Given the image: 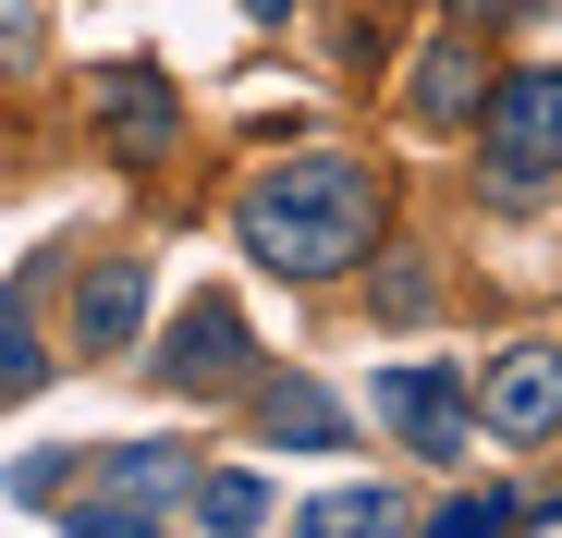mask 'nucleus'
Wrapping results in <instances>:
<instances>
[{"instance_id":"obj_12","label":"nucleus","mask_w":562,"mask_h":538,"mask_svg":"<svg viewBox=\"0 0 562 538\" xmlns=\"http://www.w3.org/2000/svg\"><path fill=\"white\" fill-rule=\"evenodd\" d=\"M49 380V355H37V330H25V294H0V404H25Z\"/></svg>"},{"instance_id":"obj_1","label":"nucleus","mask_w":562,"mask_h":538,"mask_svg":"<svg viewBox=\"0 0 562 538\" xmlns=\"http://www.w3.org/2000/svg\"><path fill=\"white\" fill-rule=\"evenodd\" d=\"M380 209H392L380 159H355V147H294V159H269L257 184L233 197V233H245L257 269H281V282H330V269L367 257Z\"/></svg>"},{"instance_id":"obj_9","label":"nucleus","mask_w":562,"mask_h":538,"mask_svg":"<svg viewBox=\"0 0 562 538\" xmlns=\"http://www.w3.org/2000/svg\"><path fill=\"white\" fill-rule=\"evenodd\" d=\"M416 123H477L490 111V74H477V37H440V49H416Z\"/></svg>"},{"instance_id":"obj_4","label":"nucleus","mask_w":562,"mask_h":538,"mask_svg":"<svg viewBox=\"0 0 562 538\" xmlns=\"http://www.w3.org/2000/svg\"><path fill=\"white\" fill-rule=\"evenodd\" d=\"M245 368H257V330H245L233 294H196V306L159 330V355H147V380H171V392H233Z\"/></svg>"},{"instance_id":"obj_8","label":"nucleus","mask_w":562,"mask_h":538,"mask_svg":"<svg viewBox=\"0 0 562 538\" xmlns=\"http://www.w3.org/2000/svg\"><path fill=\"white\" fill-rule=\"evenodd\" d=\"M135 330H147V257H99L74 282V343L86 355H123Z\"/></svg>"},{"instance_id":"obj_2","label":"nucleus","mask_w":562,"mask_h":538,"mask_svg":"<svg viewBox=\"0 0 562 538\" xmlns=\"http://www.w3.org/2000/svg\"><path fill=\"white\" fill-rule=\"evenodd\" d=\"M61 514H74V538L183 526V514H196V453H171V440H123V453H99V478H86Z\"/></svg>"},{"instance_id":"obj_5","label":"nucleus","mask_w":562,"mask_h":538,"mask_svg":"<svg viewBox=\"0 0 562 538\" xmlns=\"http://www.w3.org/2000/svg\"><path fill=\"white\" fill-rule=\"evenodd\" d=\"M86 111H99L111 159H171V135H183V99H171L159 61H99L86 74Z\"/></svg>"},{"instance_id":"obj_13","label":"nucleus","mask_w":562,"mask_h":538,"mask_svg":"<svg viewBox=\"0 0 562 538\" xmlns=\"http://www.w3.org/2000/svg\"><path fill=\"white\" fill-rule=\"evenodd\" d=\"M196 526L245 538V526H269V490H257V478H196Z\"/></svg>"},{"instance_id":"obj_7","label":"nucleus","mask_w":562,"mask_h":538,"mask_svg":"<svg viewBox=\"0 0 562 538\" xmlns=\"http://www.w3.org/2000/svg\"><path fill=\"white\" fill-rule=\"evenodd\" d=\"M380 416L416 440V453H464V440H477V392H464L452 368H392L380 380Z\"/></svg>"},{"instance_id":"obj_3","label":"nucleus","mask_w":562,"mask_h":538,"mask_svg":"<svg viewBox=\"0 0 562 538\" xmlns=\"http://www.w3.org/2000/svg\"><path fill=\"white\" fill-rule=\"evenodd\" d=\"M477 147H490V184L502 197H538L562 171V74H490Z\"/></svg>"},{"instance_id":"obj_17","label":"nucleus","mask_w":562,"mask_h":538,"mask_svg":"<svg viewBox=\"0 0 562 538\" xmlns=\"http://www.w3.org/2000/svg\"><path fill=\"white\" fill-rule=\"evenodd\" d=\"M428 294H440L428 269H392V282H380V306H392V318H428Z\"/></svg>"},{"instance_id":"obj_11","label":"nucleus","mask_w":562,"mask_h":538,"mask_svg":"<svg viewBox=\"0 0 562 538\" xmlns=\"http://www.w3.org/2000/svg\"><path fill=\"white\" fill-rule=\"evenodd\" d=\"M367 526H416L392 490H330V502H306V538H367Z\"/></svg>"},{"instance_id":"obj_14","label":"nucleus","mask_w":562,"mask_h":538,"mask_svg":"<svg viewBox=\"0 0 562 538\" xmlns=\"http://www.w3.org/2000/svg\"><path fill=\"white\" fill-rule=\"evenodd\" d=\"M514 514H526V502H502V490H452L428 526H440V538H477V526H514Z\"/></svg>"},{"instance_id":"obj_19","label":"nucleus","mask_w":562,"mask_h":538,"mask_svg":"<svg viewBox=\"0 0 562 538\" xmlns=\"http://www.w3.org/2000/svg\"><path fill=\"white\" fill-rule=\"evenodd\" d=\"M245 13H257V25H269V13H294V0H245Z\"/></svg>"},{"instance_id":"obj_10","label":"nucleus","mask_w":562,"mask_h":538,"mask_svg":"<svg viewBox=\"0 0 562 538\" xmlns=\"http://www.w3.org/2000/svg\"><path fill=\"white\" fill-rule=\"evenodd\" d=\"M257 428L294 440V453H342V404H330L318 380H269V392H257Z\"/></svg>"},{"instance_id":"obj_6","label":"nucleus","mask_w":562,"mask_h":538,"mask_svg":"<svg viewBox=\"0 0 562 538\" xmlns=\"http://www.w3.org/2000/svg\"><path fill=\"white\" fill-rule=\"evenodd\" d=\"M477 416L502 440H550L562 428V343H502L490 380H477Z\"/></svg>"},{"instance_id":"obj_15","label":"nucleus","mask_w":562,"mask_h":538,"mask_svg":"<svg viewBox=\"0 0 562 538\" xmlns=\"http://www.w3.org/2000/svg\"><path fill=\"white\" fill-rule=\"evenodd\" d=\"M37 61V0H0V74Z\"/></svg>"},{"instance_id":"obj_18","label":"nucleus","mask_w":562,"mask_h":538,"mask_svg":"<svg viewBox=\"0 0 562 538\" xmlns=\"http://www.w3.org/2000/svg\"><path fill=\"white\" fill-rule=\"evenodd\" d=\"M526 0H452V25H514Z\"/></svg>"},{"instance_id":"obj_16","label":"nucleus","mask_w":562,"mask_h":538,"mask_svg":"<svg viewBox=\"0 0 562 538\" xmlns=\"http://www.w3.org/2000/svg\"><path fill=\"white\" fill-rule=\"evenodd\" d=\"M13 490H25V502H61V490H74V453H25Z\"/></svg>"}]
</instances>
